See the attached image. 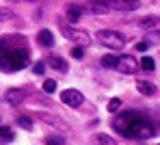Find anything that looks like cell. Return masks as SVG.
Here are the masks:
<instances>
[{"label":"cell","mask_w":160,"mask_h":145,"mask_svg":"<svg viewBox=\"0 0 160 145\" xmlns=\"http://www.w3.org/2000/svg\"><path fill=\"white\" fill-rule=\"evenodd\" d=\"M141 69H145V72H154V69H156L154 58H152V57H143V58H141Z\"/></svg>","instance_id":"17"},{"label":"cell","mask_w":160,"mask_h":145,"mask_svg":"<svg viewBox=\"0 0 160 145\" xmlns=\"http://www.w3.org/2000/svg\"><path fill=\"white\" fill-rule=\"evenodd\" d=\"M69 41H74L76 46H82V48H87L89 43H91V35L87 32V30H78V28H65L63 32Z\"/></svg>","instance_id":"4"},{"label":"cell","mask_w":160,"mask_h":145,"mask_svg":"<svg viewBox=\"0 0 160 145\" xmlns=\"http://www.w3.org/2000/svg\"><path fill=\"white\" fill-rule=\"evenodd\" d=\"M115 69H119L123 74H136V69H141V63H136V58L130 54H123V57H119Z\"/></svg>","instance_id":"5"},{"label":"cell","mask_w":160,"mask_h":145,"mask_svg":"<svg viewBox=\"0 0 160 145\" xmlns=\"http://www.w3.org/2000/svg\"><path fill=\"white\" fill-rule=\"evenodd\" d=\"M24 98H26V91H24V89H9V91L4 93V100H7L11 106L22 104V102H24Z\"/></svg>","instance_id":"7"},{"label":"cell","mask_w":160,"mask_h":145,"mask_svg":"<svg viewBox=\"0 0 160 145\" xmlns=\"http://www.w3.org/2000/svg\"><path fill=\"white\" fill-rule=\"evenodd\" d=\"M87 9H89V11H93V13H106V11H110L106 4H102V2H95V0H91Z\"/></svg>","instance_id":"14"},{"label":"cell","mask_w":160,"mask_h":145,"mask_svg":"<svg viewBox=\"0 0 160 145\" xmlns=\"http://www.w3.org/2000/svg\"><path fill=\"white\" fill-rule=\"evenodd\" d=\"M18 123H20L22 128H26V130H30V128H32V121H30L28 117H24V115H20V117H18Z\"/></svg>","instance_id":"21"},{"label":"cell","mask_w":160,"mask_h":145,"mask_svg":"<svg viewBox=\"0 0 160 145\" xmlns=\"http://www.w3.org/2000/svg\"><path fill=\"white\" fill-rule=\"evenodd\" d=\"M136 89H138L143 95H154V93H156V87H154L152 82H147V80H138V82H136Z\"/></svg>","instance_id":"11"},{"label":"cell","mask_w":160,"mask_h":145,"mask_svg":"<svg viewBox=\"0 0 160 145\" xmlns=\"http://www.w3.org/2000/svg\"><path fill=\"white\" fill-rule=\"evenodd\" d=\"M82 54H84V52H82V46H76V48L72 50V57L74 58H82Z\"/></svg>","instance_id":"25"},{"label":"cell","mask_w":160,"mask_h":145,"mask_svg":"<svg viewBox=\"0 0 160 145\" xmlns=\"http://www.w3.org/2000/svg\"><path fill=\"white\" fill-rule=\"evenodd\" d=\"M147 43H160V30H149L147 32Z\"/></svg>","instance_id":"18"},{"label":"cell","mask_w":160,"mask_h":145,"mask_svg":"<svg viewBox=\"0 0 160 145\" xmlns=\"http://www.w3.org/2000/svg\"><path fill=\"white\" fill-rule=\"evenodd\" d=\"M95 2H102V4H106L108 9H112V4H115V0H95Z\"/></svg>","instance_id":"28"},{"label":"cell","mask_w":160,"mask_h":145,"mask_svg":"<svg viewBox=\"0 0 160 145\" xmlns=\"http://www.w3.org/2000/svg\"><path fill=\"white\" fill-rule=\"evenodd\" d=\"M138 7H141L138 0H115V4H112V9H117V11H136Z\"/></svg>","instance_id":"8"},{"label":"cell","mask_w":160,"mask_h":145,"mask_svg":"<svg viewBox=\"0 0 160 145\" xmlns=\"http://www.w3.org/2000/svg\"><path fill=\"white\" fill-rule=\"evenodd\" d=\"M119 108H121V100H119V98H112V100L108 102V111H110V113H117Z\"/></svg>","instance_id":"19"},{"label":"cell","mask_w":160,"mask_h":145,"mask_svg":"<svg viewBox=\"0 0 160 145\" xmlns=\"http://www.w3.org/2000/svg\"><path fill=\"white\" fill-rule=\"evenodd\" d=\"M156 24H158V18H156V15H149V18H143V20H138V26H141V28H154V26H156Z\"/></svg>","instance_id":"12"},{"label":"cell","mask_w":160,"mask_h":145,"mask_svg":"<svg viewBox=\"0 0 160 145\" xmlns=\"http://www.w3.org/2000/svg\"><path fill=\"white\" fill-rule=\"evenodd\" d=\"M98 39H100V43L102 46H106L110 50H119V48H123V43H126V39H123V35H119L117 30H100L98 32Z\"/></svg>","instance_id":"3"},{"label":"cell","mask_w":160,"mask_h":145,"mask_svg":"<svg viewBox=\"0 0 160 145\" xmlns=\"http://www.w3.org/2000/svg\"><path fill=\"white\" fill-rule=\"evenodd\" d=\"M43 91H46V93H54V91H56V82H54V80H46V82H43Z\"/></svg>","instance_id":"23"},{"label":"cell","mask_w":160,"mask_h":145,"mask_svg":"<svg viewBox=\"0 0 160 145\" xmlns=\"http://www.w3.org/2000/svg\"><path fill=\"white\" fill-rule=\"evenodd\" d=\"M82 7H76V4H69L67 7V22H72V24H76L80 18H82Z\"/></svg>","instance_id":"9"},{"label":"cell","mask_w":160,"mask_h":145,"mask_svg":"<svg viewBox=\"0 0 160 145\" xmlns=\"http://www.w3.org/2000/svg\"><path fill=\"white\" fill-rule=\"evenodd\" d=\"M61 102L67 104V106H72V108H78L80 104L84 102V98H82V93L76 91V89H65L61 93Z\"/></svg>","instance_id":"6"},{"label":"cell","mask_w":160,"mask_h":145,"mask_svg":"<svg viewBox=\"0 0 160 145\" xmlns=\"http://www.w3.org/2000/svg\"><path fill=\"white\" fill-rule=\"evenodd\" d=\"M112 128L119 134H123L126 139H149L156 132V126L152 121H147L143 115H138L134 111L117 115L112 119Z\"/></svg>","instance_id":"1"},{"label":"cell","mask_w":160,"mask_h":145,"mask_svg":"<svg viewBox=\"0 0 160 145\" xmlns=\"http://www.w3.org/2000/svg\"><path fill=\"white\" fill-rule=\"evenodd\" d=\"M28 65V50L22 48H4V43L0 41V67L9 69V72H18Z\"/></svg>","instance_id":"2"},{"label":"cell","mask_w":160,"mask_h":145,"mask_svg":"<svg viewBox=\"0 0 160 145\" xmlns=\"http://www.w3.org/2000/svg\"><path fill=\"white\" fill-rule=\"evenodd\" d=\"M147 46H149L147 41H138V43L134 46V50H138V52H145V50H147Z\"/></svg>","instance_id":"26"},{"label":"cell","mask_w":160,"mask_h":145,"mask_svg":"<svg viewBox=\"0 0 160 145\" xmlns=\"http://www.w3.org/2000/svg\"><path fill=\"white\" fill-rule=\"evenodd\" d=\"M48 63L52 65L54 69H58V72H67V63H65L63 58H58V57H50V58H48Z\"/></svg>","instance_id":"13"},{"label":"cell","mask_w":160,"mask_h":145,"mask_svg":"<svg viewBox=\"0 0 160 145\" xmlns=\"http://www.w3.org/2000/svg\"><path fill=\"white\" fill-rule=\"evenodd\" d=\"M98 143L100 145H115V141H112L108 134H98Z\"/></svg>","instance_id":"22"},{"label":"cell","mask_w":160,"mask_h":145,"mask_svg":"<svg viewBox=\"0 0 160 145\" xmlns=\"http://www.w3.org/2000/svg\"><path fill=\"white\" fill-rule=\"evenodd\" d=\"M46 145H65V139L63 137H48Z\"/></svg>","instance_id":"20"},{"label":"cell","mask_w":160,"mask_h":145,"mask_svg":"<svg viewBox=\"0 0 160 145\" xmlns=\"http://www.w3.org/2000/svg\"><path fill=\"white\" fill-rule=\"evenodd\" d=\"M37 41L41 43V46H46V48H50L54 43V37H52V32L48 28H43V30H39V35H37Z\"/></svg>","instance_id":"10"},{"label":"cell","mask_w":160,"mask_h":145,"mask_svg":"<svg viewBox=\"0 0 160 145\" xmlns=\"http://www.w3.org/2000/svg\"><path fill=\"white\" fill-rule=\"evenodd\" d=\"M11 15H13V13H11L9 9H0V20H9Z\"/></svg>","instance_id":"27"},{"label":"cell","mask_w":160,"mask_h":145,"mask_svg":"<svg viewBox=\"0 0 160 145\" xmlns=\"http://www.w3.org/2000/svg\"><path fill=\"white\" fill-rule=\"evenodd\" d=\"M117 61H119V57H115V54H106V57H102V67H110V69H115V67H117Z\"/></svg>","instance_id":"15"},{"label":"cell","mask_w":160,"mask_h":145,"mask_svg":"<svg viewBox=\"0 0 160 145\" xmlns=\"http://www.w3.org/2000/svg\"><path fill=\"white\" fill-rule=\"evenodd\" d=\"M0 141H4V143L13 141V130L9 126H0Z\"/></svg>","instance_id":"16"},{"label":"cell","mask_w":160,"mask_h":145,"mask_svg":"<svg viewBox=\"0 0 160 145\" xmlns=\"http://www.w3.org/2000/svg\"><path fill=\"white\" fill-rule=\"evenodd\" d=\"M32 72H35V74H43V72H46V65H43V63L39 61V63H35V67H32Z\"/></svg>","instance_id":"24"}]
</instances>
